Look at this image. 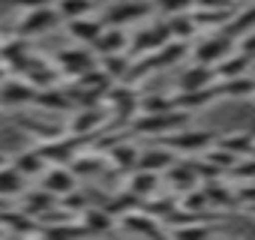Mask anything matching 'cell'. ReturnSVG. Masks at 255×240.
Instances as JSON below:
<instances>
[{
    "instance_id": "obj_37",
    "label": "cell",
    "mask_w": 255,
    "mask_h": 240,
    "mask_svg": "<svg viewBox=\"0 0 255 240\" xmlns=\"http://www.w3.org/2000/svg\"><path fill=\"white\" fill-rule=\"evenodd\" d=\"M57 12L63 21L81 18V15H93V0H57Z\"/></svg>"
},
{
    "instance_id": "obj_15",
    "label": "cell",
    "mask_w": 255,
    "mask_h": 240,
    "mask_svg": "<svg viewBox=\"0 0 255 240\" xmlns=\"http://www.w3.org/2000/svg\"><path fill=\"white\" fill-rule=\"evenodd\" d=\"M129 42H132V36L126 33V27L105 24V30L99 33V39H96L90 48L96 51V57H102V54H120V51H129Z\"/></svg>"
},
{
    "instance_id": "obj_26",
    "label": "cell",
    "mask_w": 255,
    "mask_h": 240,
    "mask_svg": "<svg viewBox=\"0 0 255 240\" xmlns=\"http://www.w3.org/2000/svg\"><path fill=\"white\" fill-rule=\"evenodd\" d=\"M174 159H177V153L159 141L156 147H147V150H141L138 168H147V171H159V174H162L165 168H171V165H174Z\"/></svg>"
},
{
    "instance_id": "obj_4",
    "label": "cell",
    "mask_w": 255,
    "mask_h": 240,
    "mask_svg": "<svg viewBox=\"0 0 255 240\" xmlns=\"http://www.w3.org/2000/svg\"><path fill=\"white\" fill-rule=\"evenodd\" d=\"M60 21L63 18H60V12H57L54 3L51 6H36V9H24L21 18H18V24H15V33L24 36V39H33V36H42V33L54 30Z\"/></svg>"
},
{
    "instance_id": "obj_31",
    "label": "cell",
    "mask_w": 255,
    "mask_h": 240,
    "mask_svg": "<svg viewBox=\"0 0 255 240\" xmlns=\"http://www.w3.org/2000/svg\"><path fill=\"white\" fill-rule=\"evenodd\" d=\"M24 174L9 162L0 168V198H6V201H18V195L24 192Z\"/></svg>"
},
{
    "instance_id": "obj_2",
    "label": "cell",
    "mask_w": 255,
    "mask_h": 240,
    "mask_svg": "<svg viewBox=\"0 0 255 240\" xmlns=\"http://www.w3.org/2000/svg\"><path fill=\"white\" fill-rule=\"evenodd\" d=\"M108 123H111V114H108L105 102H102V105H84V108H75L72 120L66 123V132H69V135H81V138L96 141V135L105 132Z\"/></svg>"
},
{
    "instance_id": "obj_27",
    "label": "cell",
    "mask_w": 255,
    "mask_h": 240,
    "mask_svg": "<svg viewBox=\"0 0 255 240\" xmlns=\"http://www.w3.org/2000/svg\"><path fill=\"white\" fill-rule=\"evenodd\" d=\"M57 204H60V198L54 192H48V189H42V192H21L18 195V207L24 213H30V216H42L45 210H51Z\"/></svg>"
},
{
    "instance_id": "obj_32",
    "label": "cell",
    "mask_w": 255,
    "mask_h": 240,
    "mask_svg": "<svg viewBox=\"0 0 255 240\" xmlns=\"http://www.w3.org/2000/svg\"><path fill=\"white\" fill-rule=\"evenodd\" d=\"M132 66V54L129 51H120V54H102L99 57V69L111 78V81H126Z\"/></svg>"
},
{
    "instance_id": "obj_44",
    "label": "cell",
    "mask_w": 255,
    "mask_h": 240,
    "mask_svg": "<svg viewBox=\"0 0 255 240\" xmlns=\"http://www.w3.org/2000/svg\"><path fill=\"white\" fill-rule=\"evenodd\" d=\"M6 78H9V69H6V66H3V63H0V84H3V81H6Z\"/></svg>"
},
{
    "instance_id": "obj_43",
    "label": "cell",
    "mask_w": 255,
    "mask_h": 240,
    "mask_svg": "<svg viewBox=\"0 0 255 240\" xmlns=\"http://www.w3.org/2000/svg\"><path fill=\"white\" fill-rule=\"evenodd\" d=\"M12 3L18 9H36V6H51V3H57V0H12Z\"/></svg>"
},
{
    "instance_id": "obj_19",
    "label": "cell",
    "mask_w": 255,
    "mask_h": 240,
    "mask_svg": "<svg viewBox=\"0 0 255 240\" xmlns=\"http://www.w3.org/2000/svg\"><path fill=\"white\" fill-rule=\"evenodd\" d=\"M66 30H69V36H72L78 45H93V42L99 39V33L105 30V21L96 18V15H81V18L66 21Z\"/></svg>"
},
{
    "instance_id": "obj_29",
    "label": "cell",
    "mask_w": 255,
    "mask_h": 240,
    "mask_svg": "<svg viewBox=\"0 0 255 240\" xmlns=\"http://www.w3.org/2000/svg\"><path fill=\"white\" fill-rule=\"evenodd\" d=\"M249 66H252V57H249L246 51L234 48L231 54H225V57L216 63V75H219V81H222V78H237V75H246Z\"/></svg>"
},
{
    "instance_id": "obj_9",
    "label": "cell",
    "mask_w": 255,
    "mask_h": 240,
    "mask_svg": "<svg viewBox=\"0 0 255 240\" xmlns=\"http://www.w3.org/2000/svg\"><path fill=\"white\" fill-rule=\"evenodd\" d=\"M117 228L126 231V234H144V237H162V234H168L165 222H162L159 216L147 213L144 207H138V210H132V213L120 216V219H117Z\"/></svg>"
},
{
    "instance_id": "obj_17",
    "label": "cell",
    "mask_w": 255,
    "mask_h": 240,
    "mask_svg": "<svg viewBox=\"0 0 255 240\" xmlns=\"http://www.w3.org/2000/svg\"><path fill=\"white\" fill-rule=\"evenodd\" d=\"M222 99V90H219V81L210 84V87H201V90H177L174 93V108H183V111H198V108H207L210 102Z\"/></svg>"
},
{
    "instance_id": "obj_35",
    "label": "cell",
    "mask_w": 255,
    "mask_h": 240,
    "mask_svg": "<svg viewBox=\"0 0 255 240\" xmlns=\"http://www.w3.org/2000/svg\"><path fill=\"white\" fill-rule=\"evenodd\" d=\"M219 30H225L228 36H234V39H240L243 33H249V30H255V0L249 6H240L237 12H234V18L225 24V27H219Z\"/></svg>"
},
{
    "instance_id": "obj_38",
    "label": "cell",
    "mask_w": 255,
    "mask_h": 240,
    "mask_svg": "<svg viewBox=\"0 0 255 240\" xmlns=\"http://www.w3.org/2000/svg\"><path fill=\"white\" fill-rule=\"evenodd\" d=\"M168 108H174V93H147L138 102V114H156Z\"/></svg>"
},
{
    "instance_id": "obj_34",
    "label": "cell",
    "mask_w": 255,
    "mask_h": 240,
    "mask_svg": "<svg viewBox=\"0 0 255 240\" xmlns=\"http://www.w3.org/2000/svg\"><path fill=\"white\" fill-rule=\"evenodd\" d=\"M105 165H111V162H108V153L102 156V153H96V150H87V153H78L69 168H72L78 177H93V174H99Z\"/></svg>"
},
{
    "instance_id": "obj_1",
    "label": "cell",
    "mask_w": 255,
    "mask_h": 240,
    "mask_svg": "<svg viewBox=\"0 0 255 240\" xmlns=\"http://www.w3.org/2000/svg\"><path fill=\"white\" fill-rule=\"evenodd\" d=\"M189 114L192 111H183V108H168V111H156V114H135L129 123V135H141V138L171 135L189 123Z\"/></svg>"
},
{
    "instance_id": "obj_12",
    "label": "cell",
    "mask_w": 255,
    "mask_h": 240,
    "mask_svg": "<svg viewBox=\"0 0 255 240\" xmlns=\"http://www.w3.org/2000/svg\"><path fill=\"white\" fill-rule=\"evenodd\" d=\"M33 99H36V87L21 75L6 78L0 84V108H21V105H30Z\"/></svg>"
},
{
    "instance_id": "obj_25",
    "label": "cell",
    "mask_w": 255,
    "mask_h": 240,
    "mask_svg": "<svg viewBox=\"0 0 255 240\" xmlns=\"http://www.w3.org/2000/svg\"><path fill=\"white\" fill-rule=\"evenodd\" d=\"M216 144L219 147H225V150H231L234 156H252L255 153V132H249V129H234V132H222L219 138H216Z\"/></svg>"
},
{
    "instance_id": "obj_36",
    "label": "cell",
    "mask_w": 255,
    "mask_h": 240,
    "mask_svg": "<svg viewBox=\"0 0 255 240\" xmlns=\"http://www.w3.org/2000/svg\"><path fill=\"white\" fill-rule=\"evenodd\" d=\"M168 27H171V36L174 39H183V42H189L201 27L195 24V18H192V12H180V15H171L168 18Z\"/></svg>"
},
{
    "instance_id": "obj_28",
    "label": "cell",
    "mask_w": 255,
    "mask_h": 240,
    "mask_svg": "<svg viewBox=\"0 0 255 240\" xmlns=\"http://www.w3.org/2000/svg\"><path fill=\"white\" fill-rule=\"evenodd\" d=\"M153 54V63H156V72L159 69H168V66H177L186 54H192V48H189V42H183V39H171L168 45H162L159 51H150Z\"/></svg>"
},
{
    "instance_id": "obj_21",
    "label": "cell",
    "mask_w": 255,
    "mask_h": 240,
    "mask_svg": "<svg viewBox=\"0 0 255 240\" xmlns=\"http://www.w3.org/2000/svg\"><path fill=\"white\" fill-rule=\"evenodd\" d=\"M30 57V45L24 36H12V39H0V63H3L9 72H18L21 63Z\"/></svg>"
},
{
    "instance_id": "obj_3",
    "label": "cell",
    "mask_w": 255,
    "mask_h": 240,
    "mask_svg": "<svg viewBox=\"0 0 255 240\" xmlns=\"http://www.w3.org/2000/svg\"><path fill=\"white\" fill-rule=\"evenodd\" d=\"M216 138H219V132H213V129H186L183 126V129H177L171 135H162L159 141L165 147H171L177 156H198L207 147H213Z\"/></svg>"
},
{
    "instance_id": "obj_33",
    "label": "cell",
    "mask_w": 255,
    "mask_h": 240,
    "mask_svg": "<svg viewBox=\"0 0 255 240\" xmlns=\"http://www.w3.org/2000/svg\"><path fill=\"white\" fill-rule=\"evenodd\" d=\"M12 165H15L24 177H42V171L48 168V159L42 156V150H39V144H36V147L18 153V156L12 159Z\"/></svg>"
},
{
    "instance_id": "obj_39",
    "label": "cell",
    "mask_w": 255,
    "mask_h": 240,
    "mask_svg": "<svg viewBox=\"0 0 255 240\" xmlns=\"http://www.w3.org/2000/svg\"><path fill=\"white\" fill-rule=\"evenodd\" d=\"M153 3H156V12H162L165 18L195 9V0H153Z\"/></svg>"
},
{
    "instance_id": "obj_24",
    "label": "cell",
    "mask_w": 255,
    "mask_h": 240,
    "mask_svg": "<svg viewBox=\"0 0 255 240\" xmlns=\"http://www.w3.org/2000/svg\"><path fill=\"white\" fill-rule=\"evenodd\" d=\"M33 105H39V108H45V111H69V108H75V99H72V90H60V87L54 84V87L36 90Z\"/></svg>"
},
{
    "instance_id": "obj_18",
    "label": "cell",
    "mask_w": 255,
    "mask_h": 240,
    "mask_svg": "<svg viewBox=\"0 0 255 240\" xmlns=\"http://www.w3.org/2000/svg\"><path fill=\"white\" fill-rule=\"evenodd\" d=\"M0 231L3 234H39V222H36V216L24 213L21 207L18 210L3 207L0 210Z\"/></svg>"
},
{
    "instance_id": "obj_16",
    "label": "cell",
    "mask_w": 255,
    "mask_h": 240,
    "mask_svg": "<svg viewBox=\"0 0 255 240\" xmlns=\"http://www.w3.org/2000/svg\"><path fill=\"white\" fill-rule=\"evenodd\" d=\"M201 189L207 192V201L213 210H231V207H240L237 204V186H231L225 177H216V180H204Z\"/></svg>"
},
{
    "instance_id": "obj_42",
    "label": "cell",
    "mask_w": 255,
    "mask_h": 240,
    "mask_svg": "<svg viewBox=\"0 0 255 240\" xmlns=\"http://www.w3.org/2000/svg\"><path fill=\"white\" fill-rule=\"evenodd\" d=\"M237 48L240 51H246L252 60H255V30H249V33H243L240 39H237Z\"/></svg>"
},
{
    "instance_id": "obj_45",
    "label": "cell",
    "mask_w": 255,
    "mask_h": 240,
    "mask_svg": "<svg viewBox=\"0 0 255 240\" xmlns=\"http://www.w3.org/2000/svg\"><path fill=\"white\" fill-rule=\"evenodd\" d=\"M3 165H9V156H6L3 150H0V168H3Z\"/></svg>"
},
{
    "instance_id": "obj_30",
    "label": "cell",
    "mask_w": 255,
    "mask_h": 240,
    "mask_svg": "<svg viewBox=\"0 0 255 240\" xmlns=\"http://www.w3.org/2000/svg\"><path fill=\"white\" fill-rule=\"evenodd\" d=\"M219 90H222V99H255V78L249 72L237 78H222Z\"/></svg>"
},
{
    "instance_id": "obj_23",
    "label": "cell",
    "mask_w": 255,
    "mask_h": 240,
    "mask_svg": "<svg viewBox=\"0 0 255 240\" xmlns=\"http://www.w3.org/2000/svg\"><path fill=\"white\" fill-rule=\"evenodd\" d=\"M78 219H81V225H84L87 234H105V231H111V228L117 225V216L108 213L105 204H90Z\"/></svg>"
},
{
    "instance_id": "obj_22",
    "label": "cell",
    "mask_w": 255,
    "mask_h": 240,
    "mask_svg": "<svg viewBox=\"0 0 255 240\" xmlns=\"http://www.w3.org/2000/svg\"><path fill=\"white\" fill-rule=\"evenodd\" d=\"M159 183H162V174L159 171H147V168H135V171H129V177H126V189L135 192L141 201L156 195Z\"/></svg>"
},
{
    "instance_id": "obj_13",
    "label": "cell",
    "mask_w": 255,
    "mask_h": 240,
    "mask_svg": "<svg viewBox=\"0 0 255 240\" xmlns=\"http://www.w3.org/2000/svg\"><path fill=\"white\" fill-rule=\"evenodd\" d=\"M105 153H108V162H111L120 174L135 171V168H138V159H141V147H138L135 141H129V138H117Z\"/></svg>"
},
{
    "instance_id": "obj_41",
    "label": "cell",
    "mask_w": 255,
    "mask_h": 240,
    "mask_svg": "<svg viewBox=\"0 0 255 240\" xmlns=\"http://www.w3.org/2000/svg\"><path fill=\"white\" fill-rule=\"evenodd\" d=\"M240 0H195V9H237Z\"/></svg>"
},
{
    "instance_id": "obj_7",
    "label": "cell",
    "mask_w": 255,
    "mask_h": 240,
    "mask_svg": "<svg viewBox=\"0 0 255 240\" xmlns=\"http://www.w3.org/2000/svg\"><path fill=\"white\" fill-rule=\"evenodd\" d=\"M54 66H57L60 78H72V81H75V78L84 75L87 69L99 66V57H96V51H93L90 45H81V48H63V51L57 54Z\"/></svg>"
},
{
    "instance_id": "obj_5",
    "label": "cell",
    "mask_w": 255,
    "mask_h": 240,
    "mask_svg": "<svg viewBox=\"0 0 255 240\" xmlns=\"http://www.w3.org/2000/svg\"><path fill=\"white\" fill-rule=\"evenodd\" d=\"M237 48V39L228 36L225 30H213L207 36H201L192 48V60L195 63H207V66H216L225 54H231Z\"/></svg>"
},
{
    "instance_id": "obj_20",
    "label": "cell",
    "mask_w": 255,
    "mask_h": 240,
    "mask_svg": "<svg viewBox=\"0 0 255 240\" xmlns=\"http://www.w3.org/2000/svg\"><path fill=\"white\" fill-rule=\"evenodd\" d=\"M216 81H219L216 66H207V63H195V60H192V66H189L186 72H180L177 90H201V87H210V84H216Z\"/></svg>"
},
{
    "instance_id": "obj_11",
    "label": "cell",
    "mask_w": 255,
    "mask_h": 240,
    "mask_svg": "<svg viewBox=\"0 0 255 240\" xmlns=\"http://www.w3.org/2000/svg\"><path fill=\"white\" fill-rule=\"evenodd\" d=\"M162 180H165V183H168V189H171V192H177V195H183V192H189V189L201 186V177H198V171H195V162H192V159H174V165L162 171Z\"/></svg>"
},
{
    "instance_id": "obj_40",
    "label": "cell",
    "mask_w": 255,
    "mask_h": 240,
    "mask_svg": "<svg viewBox=\"0 0 255 240\" xmlns=\"http://www.w3.org/2000/svg\"><path fill=\"white\" fill-rule=\"evenodd\" d=\"M237 204L246 207V210L255 204V180H243V183H237Z\"/></svg>"
},
{
    "instance_id": "obj_6",
    "label": "cell",
    "mask_w": 255,
    "mask_h": 240,
    "mask_svg": "<svg viewBox=\"0 0 255 240\" xmlns=\"http://www.w3.org/2000/svg\"><path fill=\"white\" fill-rule=\"evenodd\" d=\"M153 12H156V3H147V0H120V3H114V6L105 9L102 21L105 24L126 27V24H141Z\"/></svg>"
},
{
    "instance_id": "obj_10",
    "label": "cell",
    "mask_w": 255,
    "mask_h": 240,
    "mask_svg": "<svg viewBox=\"0 0 255 240\" xmlns=\"http://www.w3.org/2000/svg\"><path fill=\"white\" fill-rule=\"evenodd\" d=\"M15 75H21L24 81H30L36 90L60 84V72H57V66H54V63H48V60H42V57H33V54L21 63V69H18Z\"/></svg>"
},
{
    "instance_id": "obj_46",
    "label": "cell",
    "mask_w": 255,
    "mask_h": 240,
    "mask_svg": "<svg viewBox=\"0 0 255 240\" xmlns=\"http://www.w3.org/2000/svg\"><path fill=\"white\" fill-rule=\"evenodd\" d=\"M249 213H252V216H255V204H252V207H249Z\"/></svg>"
},
{
    "instance_id": "obj_8",
    "label": "cell",
    "mask_w": 255,
    "mask_h": 240,
    "mask_svg": "<svg viewBox=\"0 0 255 240\" xmlns=\"http://www.w3.org/2000/svg\"><path fill=\"white\" fill-rule=\"evenodd\" d=\"M174 36H171V27L168 21H153L141 30L132 33V42H129V54L138 57V54H150V51H159L162 45H168Z\"/></svg>"
},
{
    "instance_id": "obj_14",
    "label": "cell",
    "mask_w": 255,
    "mask_h": 240,
    "mask_svg": "<svg viewBox=\"0 0 255 240\" xmlns=\"http://www.w3.org/2000/svg\"><path fill=\"white\" fill-rule=\"evenodd\" d=\"M75 186H78V174H75L69 165H48V168L42 171V189L54 192L57 198L69 195Z\"/></svg>"
}]
</instances>
